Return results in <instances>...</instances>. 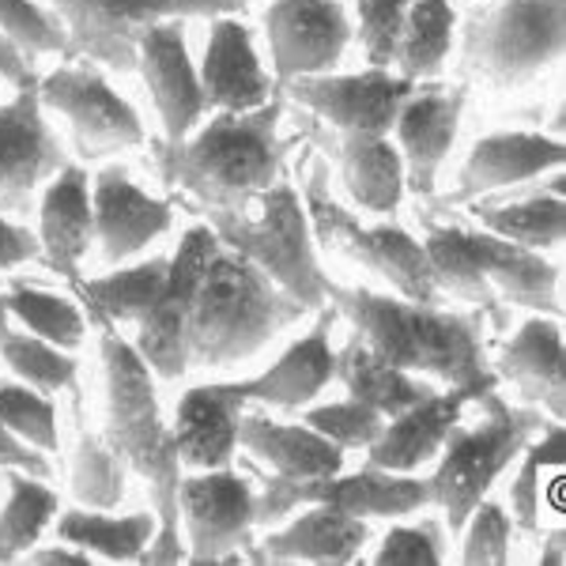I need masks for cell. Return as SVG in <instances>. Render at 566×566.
Instances as JSON below:
<instances>
[{
    "label": "cell",
    "instance_id": "obj_20",
    "mask_svg": "<svg viewBox=\"0 0 566 566\" xmlns=\"http://www.w3.org/2000/svg\"><path fill=\"white\" fill-rule=\"evenodd\" d=\"M306 140L317 144L328 159H336L348 193L367 212H392L405 197V163L389 136L378 133H340L328 129L317 117H298Z\"/></svg>",
    "mask_w": 566,
    "mask_h": 566
},
{
    "label": "cell",
    "instance_id": "obj_35",
    "mask_svg": "<svg viewBox=\"0 0 566 566\" xmlns=\"http://www.w3.org/2000/svg\"><path fill=\"white\" fill-rule=\"evenodd\" d=\"M483 231L510 239L528 250H555L563 242V223H566V208L563 193L547 189V193H528L522 200H510V205H476V212Z\"/></svg>",
    "mask_w": 566,
    "mask_h": 566
},
{
    "label": "cell",
    "instance_id": "obj_51",
    "mask_svg": "<svg viewBox=\"0 0 566 566\" xmlns=\"http://www.w3.org/2000/svg\"><path fill=\"white\" fill-rule=\"evenodd\" d=\"M544 544L547 547L541 552V566H563V528H552Z\"/></svg>",
    "mask_w": 566,
    "mask_h": 566
},
{
    "label": "cell",
    "instance_id": "obj_34",
    "mask_svg": "<svg viewBox=\"0 0 566 566\" xmlns=\"http://www.w3.org/2000/svg\"><path fill=\"white\" fill-rule=\"evenodd\" d=\"M155 533V514L109 517L95 510H69L57 522V541L103 555L109 563H136Z\"/></svg>",
    "mask_w": 566,
    "mask_h": 566
},
{
    "label": "cell",
    "instance_id": "obj_19",
    "mask_svg": "<svg viewBox=\"0 0 566 566\" xmlns=\"http://www.w3.org/2000/svg\"><path fill=\"white\" fill-rule=\"evenodd\" d=\"M464 87H442V84H416L412 95L405 98L392 133H397V151L405 163V189L419 197H434V181L442 170L446 155L458 140V125L464 114Z\"/></svg>",
    "mask_w": 566,
    "mask_h": 566
},
{
    "label": "cell",
    "instance_id": "obj_26",
    "mask_svg": "<svg viewBox=\"0 0 566 566\" xmlns=\"http://www.w3.org/2000/svg\"><path fill=\"white\" fill-rule=\"evenodd\" d=\"M563 363H566V348H563L559 322H552V317H528L514 333V340L502 348L495 374L514 381L517 392L525 397V405L541 408L555 423H563L566 412Z\"/></svg>",
    "mask_w": 566,
    "mask_h": 566
},
{
    "label": "cell",
    "instance_id": "obj_47",
    "mask_svg": "<svg viewBox=\"0 0 566 566\" xmlns=\"http://www.w3.org/2000/svg\"><path fill=\"white\" fill-rule=\"evenodd\" d=\"M39 258H42V239H39V234H31L27 227L0 216V272L20 269V264L39 261Z\"/></svg>",
    "mask_w": 566,
    "mask_h": 566
},
{
    "label": "cell",
    "instance_id": "obj_27",
    "mask_svg": "<svg viewBox=\"0 0 566 566\" xmlns=\"http://www.w3.org/2000/svg\"><path fill=\"white\" fill-rule=\"evenodd\" d=\"M42 258L69 280H80V261L95 242V212H91V178L84 167L65 163L42 193Z\"/></svg>",
    "mask_w": 566,
    "mask_h": 566
},
{
    "label": "cell",
    "instance_id": "obj_11",
    "mask_svg": "<svg viewBox=\"0 0 566 566\" xmlns=\"http://www.w3.org/2000/svg\"><path fill=\"white\" fill-rule=\"evenodd\" d=\"M314 502L348 510L355 517H405L431 506V483L416 480L412 472L378 469V464H367L352 476H340V472L310 480L269 476L264 491L253 499V522L280 525L298 506H314Z\"/></svg>",
    "mask_w": 566,
    "mask_h": 566
},
{
    "label": "cell",
    "instance_id": "obj_24",
    "mask_svg": "<svg viewBox=\"0 0 566 566\" xmlns=\"http://www.w3.org/2000/svg\"><path fill=\"white\" fill-rule=\"evenodd\" d=\"M563 159L566 148L544 133H491L469 151L458 189L446 197V205H464V200H480L495 189L525 186L528 178L559 170Z\"/></svg>",
    "mask_w": 566,
    "mask_h": 566
},
{
    "label": "cell",
    "instance_id": "obj_52",
    "mask_svg": "<svg viewBox=\"0 0 566 566\" xmlns=\"http://www.w3.org/2000/svg\"><path fill=\"white\" fill-rule=\"evenodd\" d=\"M8 298H4V291H0V340H4V333H8Z\"/></svg>",
    "mask_w": 566,
    "mask_h": 566
},
{
    "label": "cell",
    "instance_id": "obj_41",
    "mask_svg": "<svg viewBox=\"0 0 566 566\" xmlns=\"http://www.w3.org/2000/svg\"><path fill=\"white\" fill-rule=\"evenodd\" d=\"M522 453L525 461L514 476V488H510V502H514V525L522 533H536L541 528V472L547 464L563 461V427L547 419L541 427V442H525Z\"/></svg>",
    "mask_w": 566,
    "mask_h": 566
},
{
    "label": "cell",
    "instance_id": "obj_1",
    "mask_svg": "<svg viewBox=\"0 0 566 566\" xmlns=\"http://www.w3.org/2000/svg\"><path fill=\"white\" fill-rule=\"evenodd\" d=\"M91 322L98 325V344H103L106 363V442L129 472L151 483V514L155 533L144 547L140 563L170 566L186 563L189 547L181 544V453L175 446V431L163 423L159 400H155L151 367L140 359V352L129 340H122L117 325L103 310L91 306Z\"/></svg>",
    "mask_w": 566,
    "mask_h": 566
},
{
    "label": "cell",
    "instance_id": "obj_36",
    "mask_svg": "<svg viewBox=\"0 0 566 566\" xmlns=\"http://www.w3.org/2000/svg\"><path fill=\"white\" fill-rule=\"evenodd\" d=\"M8 502L0 510V563H15L42 541L45 525L57 514V495L31 476V472L12 469L4 476Z\"/></svg>",
    "mask_w": 566,
    "mask_h": 566
},
{
    "label": "cell",
    "instance_id": "obj_48",
    "mask_svg": "<svg viewBox=\"0 0 566 566\" xmlns=\"http://www.w3.org/2000/svg\"><path fill=\"white\" fill-rule=\"evenodd\" d=\"M0 469H20V472H31V476L45 480L50 476V461L42 458V450L34 446L20 442L4 423H0Z\"/></svg>",
    "mask_w": 566,
    "mask_h": 566
},
{
    "label": "cell",
    "instance_id": "obj_29",
    "mask_svg": "<svg viewBox=\"0 0 566 566\" xmlns=\"http://www.w3.org/2000/svg\"><path fill=\"white\" fill-rule=\"evenodd\" d=\"M239 446L272 469V476L310 480L344 469V450L310 423H276L264 416L239 419Z\"/></svg>",
    "mask_w": 566,
    "mask_h": 566
},
{
    "label": "cell",
    "instance_id": "obj_14",
    "mask_svg": "<svg viewBox=\"0 0 566 566\" xmlns=\"http://www.w3.org/2000/svg\"><path fill=\"white\" fill-rule=\"evenodd\" d=\"M42 109H53L72 125L76 148L87 159L109 151H129L144 144V125L136 109L87 65H61L39 80Z\"/></svg>",
    "mask_w": 566,
    "mask_h": 566
},
{
    "label": "cell",
    "instance_id": "obj_3",
    "mask_svg": "<svg viewBox=\"0 0 566 566\" xmlns=\"http://www.w3.org/2000/svg\"><path fill=\"white\" fill-rule=\"evenodd\" d=\"M280 117V95H272L258 109H245V114L219 109L212 122L200 125V133L181 140V148H159L163 181L189 193L205 212H234V208L250 205L261 189L280 181L283 151L291 148L276 133Z\"/></svg>",
    "mask_w": 566,
    "mask_h": 566
},
{
    "label": "cell",
    "instance_id": "obj_43",
    "mask_svg": "<svg viewBox=\"0 0 566 566\" xmlns=\"http://www.w3.org/2000/svg\"><path fill=\"white\" fill-rule=\"evenodd\" d=\"M303 423H310L317 434H325L328 442H336L340 450H370V446L378 442L381 427H386V416H381L378 408L348 397V400H336V405L310 408L303 416Z\"/></svg>",
    "mask_w": 566,
    "mask_h": 566
},
{
    "label": "cell",
    "instance_id": "obj_38",
    "mask_svg": "<svg viewBox=\"0 0 566 566\" xmlns=\"http://www.w3.org/2000/svg\"><path fill=\"white\" fill-rule=\"evenodd\" d=\"M0 355L12 367L27 386L42 389V392H61L76 386V359L57 348V344L42 340L34 333H15L8 328L4 340H0Z\"/></svg>",
    "mask_w": 566,
    "mask_h": 566
},
{
    "label": "cell",
    "instance_id": "obj_6",
    "mask_svg": "<svg viewBox=\"0 0 566 566\" xmlns=\"http://www.w3.org/2000/svg\"><path fill=\"white\" fill-rule=\"evenodd\" d=\"M208 227L227 250L258 264L264 276L280 283L306 310L328 306V276L317 261L310 216L291 181L261 189L250 205L234 212H208Z\"/></svg>",
    "mask_w": 566,
    "mask_h": 566
},
{
    "label": "cell",
    "instance_id": "obj_8",
    "mask_svg": "<svg viewBox=\"0 0 566 566\" xmlns=\"http://www.w3.org/2000/svg\"><path fill=\"white\" fill-rule=\"evenodd\" d=\"M566 0H499L464 31V69L491 87H522L563 57Z\"/></svg>",
    "mask_w": 566,
    "mask_h": 566
},
{
    "label": "cell",
    "instance_id": "obj_42",
    "mask_svg": "<svg viewBox=\"0 0 566 566\" xmlns=\"http://www.w3.org/2000/svg\"><path fill=\"white\" fill-rule=\"evenodd\" d=\"M0 31L8 34L27 57L39 53H65L69 34L61 27L57 15L50 12L39 0H0Z\"/></svg>",
    "mask_w": 566,
    "mask_h": 566
},
{
    "label": "cell",
    "instance_id": "obj_13",
    "mask_svg": "<svg viewBox=\"0 0 566 566\" xmlns=\"http://www.w3.org/2000/svg\"><path fill=\"white\" fill-rule=\"evenodd\" d=\"M412 87V80H405L400 72L370 65L363 72H348V76H336V72L298 76L280 91L328 129L389 136Z\"/></svg>",
    "mask_w": 566,
    "mask_h": 566
},
{
    "label": "cell",
    "instance_id": "obj_5",
    "mask_svg": "<svg viewBox=\"0 0 566 566\" xmlns=\"http://www.w3.org/2000/svg\"><path fill=\"white\" fill-rule=\"evenodd\" d=\"M423 250L431 258L434 283L442 295L480 306L495 325H506V310L525 306L559 314V269L544 261L541 250H528L491 231H464L427 219Z\"/></svg>",
    "mask_w": 566,
    "mask_h": 566
},
{
    "label": "cell",
    "instance_id": "obj_22",
    "mask_svg": "<svg viewBox=\"0 0 566 566\" xmlns=\"http://www.w3.org/2000/svg\"><path fill=\"white\" fill-rule=\"evenodd\" d=\"M91 212H95V242L103 245V258L117 264L167 231L175 219V205L144 193L125 175V167H106L91 186Z\"/></svg>",
    "mask_w": 566,
    "mask_h": 566
},
{
    "label": "cell",
    "instance_id": "obj_18",
    "mask_svg": "<svg viewBox=\"0 0 566 566\" xmlns=\"http://www.w3.org/2000/svg\"><path fill=\"white\" fill-rule=\"evenodd\" d=\"M136 69L144 84L151 87V98L163 117V151L181 148L197 122L205 117L208 98L200 87V76L189 61L186 20H159L140 34L136 45Z\"/></svg>",
    "mask_w": 566,
    "mask_h": 566
},
{
    "label": "cell",
    "instance_id": "obj_46",
    "mask_svg": "<svg viewBox=\"0 0 566 566\" xmlns=\"http://www.w3.org/2000/svg\"><path fill=\"white\" fill-rule=\"evenodd\" d=\"M446 559V536H442V525L438 522H423V525H397L392 533H386L381 541L378 555L374 563L389 566V563H400V566H438Z\"/></svg>",
    "mask_w": 566,
    "mask_h": 566
},
{
    "label": "cell",
    "instance_id": "obj_2",
    "mask_svg": "<svg viewBox=\"0 0 566 566\" xmlns=\"http://www.w3.org/2000/svg\"><path fill=\"white\" fill-rule=\"evenodd\" d=\"M328 306L348 317L367 348L389 367L431 374L450 389H464L472 400L499 389V374L488 367V352H483L480 314L374 295L367 287H340L333 280H328Z\"/></svg>",
    "mask_w": 566,
    "mask_h": 566
},
{
    "label": "cell",
    "instance_id": "obj_45",
    "mask_svg": "<svg viewBox=\"0 0 566 566\" xmlns=\"http://www.w3.org/2000/svg\"><path fill=\"white\" fill-rule=\"evenodd\" d=\"M412 0H359V39L367 50L374 69H392V53H397V39L405 31V15Z\"/></svg>",
    "mask_w": 566,
    "mask_h": 566
},
{
    "label": "cell",
    "instance_id": "obj_30",
    "mask_svg": "<svg viewBox=\"0 0 566 566\" xmlns=\"http://www.w3.org/2000/svg\"><path fill=\"white\" fill-rule=\"evenodd\" d=\"M333 317H336V310L322 306V317H317V325L310 328L303 340L291 344L264 374L250 378L253 400L276 405V408H303L306 400H314L317 392L333 381L336 352H333V344H328Z\"/></svg>",
    "mask_w": 566,
    "mask_h": 566
},
{
    "label": "cell",
    "instance_id": "obj_17",
    "mask_svg": "<svg viewBox=\"0 0 566 566\" xmlns=\"http://www.w3.org/2000/svg\"><path fill=\"white\" fill-rule=\"evenodd\" d=\"M61 167L65 151L42 117L39 84L15 87L0 106V212H27Z\"/></svg>",
    "mask_w": 566,
    "mask_h": 566
},
{
    "label": "cell",
    "instance_id": "obj_9",
    "mask_svg": "<svg viewBox=\"0 0 566 566\" xmlns=\"http://www.w3.org/2000/svg\"><path fill=\"white\" fill-rule=\"evenodd\" d=\"M306 216L310 231L322 239L328 250L344 253V258L367 264L381 280H389L412 303H442V291L434 283L431 258H427L423 242H416L408 231L392 223L363 227L348 208L336 205L328 193V170L322 159H306Z\"/></svg>",
    "mask_w": 566,
    "mask_h": 566
},
{
    "label": "cell",
    "instance_id": "obj_31",
    "mask_svg": "<svg viewBox=\"0 0 566 566\" xmlns=\"http://www.w3.org/2000/svg\"><path fill=\"white\" fill-rule=\"evenodd\" d=\"M333 378H340L344 389H348L355 400L378 408L386 419L408 412V408L434 392L423 378H419V374L397 370V367H389L386 359H378L359 333H352V340L336 352Z\"/></svg>",
    "mask_w": 566,
    "mask_h": 566
},
{
    "label": "cell",
    "instance_id": "obj_4",
    "mask_svg": "<svg viewBox=\"0 0 566 566\" xmlns=\"http://www.w3.org/2000/svg\"><path fill=\"white\" fill-rule=\"evenodd\" d=\"M306 314L310 310L264 276L258 264L219 245L189 306V363L197 367L242 363Z\"/></svg>",
    "mask_w": 566,
    "mask_h": 566
},
{
    "label": "cell",
    "instance_id": "obj_21",
    "mask_svg": "<svg viewBox=\"0 0 566 566\" xmlns=\"http://www.w3.org/2000/svg\"><path fill=\"white\" fill-rule=\"evenodd\" d=\"M253 400V386L245 381H212L181 397L175 419V446L181 464L189 469H227L239 450V419Z\"/></svg>",
    "mask_w": 566,
    "mask_h": 566
},
{
    "label": "cell",
    "instance_id": "obj_16",
    "mask_svg": "<svg viewBox=\"0 0 566 566\" xmlns=\"http://www.w3.org/2000/svg\"><path fill=\"white\" fill-rule=\"evenodd\" d=\"M276 87L298 76L333 72L352 39V20L340 0H272L264 12Z\"/></svg>",
    "mask_w": 566,
    "mask_h": 566
},
{
    "label": "cell",
    "instance_id": "obj_28",
    "mask_svg": "<svg viewBox=\"0 0 566 566\" xmlns=\"http://www.w3.org/2000/svg\"><path fill=\"white\" fill-rule=\"evenodd\" d=\"M469 400L472 397L464 389H446L423 397L408 412L386 419L378 442L367 450L370 464L389 472H416L419 464L438 458L446 434L453 431V423H461V412Z\"/></svg>",
    "mask_w": 566,
    "mask_h": 566
},
{
    "label": "cell",
    "instance_id": "obj_39",
    "mask_svg": "<svg viewBox=\"0 0 566 566\" xmlns=\"http://www.w3.org/2000/svg\"><path fill=\"white\" fill-rule=\"evenodd\" d=\"M125 476H129V464L109 450L106 438L84 431L72 461V495L91 510H109L125 495Z\"/></svg>",
    "mask_w": 566,
    "mask_h": 566
},
{
    "label": "cell",
    "instance_id": "obj_10",
    "mask_svg": "<svg viewBox=\"0 0 566 566\" xmlns=\"http://www.w3.org/2000/svg\"><path fill=\"white\" fill-rule=\"evenodd\" d=\"M250 0H45L69 34L65 57H84L114 72L136 69L140 34L159 20H216L245 12Z\"/></svg>",
    "mask_w": 566,
    "mask_h": 566
},
{
    "label": "cell",
    "instance_id": "obj_33",
    "mask_svg": "<svg viewBox=\"0 0 566 566\" xmlns=\"http://www.w3.org/2000/svg\"><path fill=\"white\" fill-rule=\"evenodd\" d=\"M167 269H170V258H151V261L129 264V269H122V272H109V276L72 280V283H76L80 295L95 310H103L114 325H136L155 303H159L163 287H167Z\"/></svg>",
    "mask_w": 566,
    "mask_h": 566
},
{
    "label": "cell",
    "instance_id": "obj_15",
    "mask_svg": "<svg viewBox=\"0 0 566 566\" xmlns=\"http://www.w3.org/2000/svg\"><path fill=\"white\" fill-rule=\"evenodd\" d=\"M253 488L231 469H205L178 488L186 517L189 555L186 563H239L253 552Z\"/></svg>",
    "mask_w": 566,
    "mask_h": 566
},
{
    "label": "cell",
    "instance_id": "obj_37",
    "mask_svg": "<svg viewBox=\"0 0 566 566\" xmlns=\"http://www.w3.org/2000/svg\"><path fill=\"white\" fill-rule=\"evenodd\" d=\"M4 298H8V314L20 317L34 336H42V340L57 344V348H65V352L84 340L87 322L72 298L50 295V291L31 287V283H12V287L4 291Z\"/></svg>",
    "mask_w": 566,
    "mask_h": 566
},
{
    "label": "cell",
    "instance_id": "obj_25",
    "mask_svg": "<svg viewBox=\"0 0 566 566\" xmlns=\"http://www.w3.org/2000/svg\"><path fill=\"white\" fill-rule=\"evenodd\" d=\"M367 544V522L336 506H306L287 525L272 528L264 541L253 547V563H355Z\"/></svg>",
    "mask_w": 566,
    "mask_h": 566
},
{
    "label": "cell",
    "instance_id": "obj_50",
    "mask_svg": "<svg viewBox=\"0 0 566 566\" xmlns=\"http://www.w3.org/2000/svg\"><path fill=\"white\" fill-rule=\"evenodd\" d=\"M27 559H31V563H45V566H87L91 552L61 541V547H31V552H27Z\"/></svg>",
    "mask_w": 566,
    "mask_h": 566
},
{
    "label": "cell",
    "instance_id": "obj_40",
    "mask_svg": "<svg viewBox=\"0 0 566 566\" xmlns=\"http://www.w3.org/2000/svg\"><path fill=\"white\" fill-rule=\"evenodd\" d=\"M0 423L34 450H57V412H53V400L42 389L0 381Z\"/></svg>",
    "mask_w": 566,
    "mask_h": 566
},
{
    "label": "cell",
    "instance_id": "obj_53",
    "mask_svg": "<svg viewBox=\"0 0 566 566\" xmlns=\"http://www.w3.org/2000/svg\"><path fill=\"white\" fill-rule=\"evenodd\" d=\"M4 84H8V80H4V76H0V87H4Z\"/></svg>",
    "mask_w": 566,
    "mask_h": 566
},
{
    "label": "cell",
    "instance_id": "obj_44",
    "mask_svg": "<svg viewBox=\"0 0 566 566\" xmlns=\"http://www.w3.org/2000/svg\"><path fill=\"white\" fill-rule=\"evenodd\" d=\"M464 544H461V559L469 566H502L510 559V533L514 522L499 502H476L472 514L461 525Z\"/></svg>",
    "mask_w": 566,
    "mask_h": 566
},
{
    "label": "cell",
    "instance_id": "obj_32",
    "mask_svg": "<svg viewBox=\"0 0 566 566\" xmlns=\"http://www.w3.org/2000/svg\"><path fill=\"white\" fill-rule=\"evenodd\" d=\"M453 23H458V15H453L450 0H412L405 15V31L397 39V53H392V65L400 76L412 84L434 80L450 57Z\"/></svg>",
    "mask_w": 566,
    "mask_h": 566
},
{
    "label": "cell",
    "instance_id": "obj_7",
    "mask_svg": "<svg viewBox=\"0 0 566 566\" xmlns=\"http://www.w3.org/2000/svg\"><path fill=\"white\" fill-rule=\"evenodd\" d=\"M480 405V423L461 427L453 423V431L442 442V461H438L431 483V506L446 514V528L461 533L464 517L472 514V506L488 495L506 464L525 450V442L533 434H541L547 423L541 408L533 405H506L499 397V389L476 397Z\"/></svg>",
    "mask_w": 566,
    "mask_h": 566
},
{
    "label": "cell",
    "instance_id": "obj_49",
    "mask_svg": "<svg viewBox=\"0 0 566 566\" xmlns=\"http://www.w3.org/2000/svg\"><path fill=\"white\" fill-rule=\"evenodd\" d=\"M0 76H4L12 87L39 84V76H34V61L27 57V53L12 39H8L4 31H0Z\"/></svg>",
    "mask_w": 566,
    "mask_h": 566
},
{
    "label": "cell",
    "instance_id": "obj_23",
    "mask_svg": "<svg viewBox=\"0 0 566 566\" xmlns=\"http://www.w3.org/2000/svg\"><path fill=\"white\" fill-rule=\"evenodd\" d=\"M197 76L208 106L227 109V114L258 109L280 91L276 80L261 69L250 27L234 20V15H216L212 20V39H208Z\"/></svg>",
    "mask_w": 566,
    "mask_h": 566
},
{
    "label": "cell",
    "instance_id": "obj_12",
    "mask_svg": "<svg viewBox=\"0 0 566 566\" xmlns=\"http://www.w3.org/2000/svg\"><path fill=\"white\" fill-rule=\"evenodd\" d=\"M219 245L223 242H219L212 227H189L181 234L178 253L170 258L167 287H163L159 303L136 322L133 348L140 352V359L148 363L151 374H159L167 381L181 378L189 367V306H193L205 269L216 258Z\"/></svg>",
    "mask_w": 566,
    "mask_h": 566
}]
</instances>
